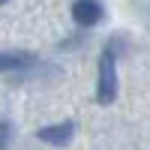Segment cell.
<instances>
[{"mask_svg": "<svg viewBox=\"0 0 150 150\" xmlns=\"http://www.w3.org/2000/svg\"><path fill=\"white\" fill-rule=\"evenodd\" d=\"M72 135H75V123L63 120V123H51V126H42L39 132H36V138L45 141V144H51V147H66L72 141Z\"/></svg>", "mask_w": 150, "mask_h": 150, "instance_id": "obj_2", "label": "cell"}, {"mask_svg": "<svg viewBox=\"0 0 150 150\" xmlns=\"http://www.w3.org/2000/svg\"><path fill=\"white\" fill-rule=\"evenodd\" d=\"M33 57L30 54H15V51H0V72H9V69H21V66H30Z\"/></svg>", "mask_w": 150, "mask_h": 150, "instance_id": "obj_4", "label": "cell"}, {"mask_svg": "<svg viewBox=\"0 0 150 150\" xmlns=\"http://www.w3.org/2000/svg\"><path fill=\"white\" fill-rule=\"evenodd\" d=\"M96 99L102 105H111L117 99V63H114V51L111 45L99 57V84H96Z\"/></svg>", "mask_w": 150, "mask_h": 150, "instance_id": "obj_1", "label": "cell"}, {"mask_svg": "<svg viewBox=\"0 0 150 150\" xmlns=\"http://www.w3.org/2000/svg\"><path fill=\"white\" fill-rule=\"evenodd\" d=\"M3 3H6V0H0V6H3Z\"/></svg>", "mask_w": 150, "mask_h": 150, "instance_id": "obj_6", "label": "cell"}, {"mask_svg": "<svg viewBox=\"0 0 150 150\" xmlns=\"http://www.w3.org/2000/svg\"><path fill=\"white\" fill-rule=\"evenodd\" d=\"M72 18H75L78 27H93V24H99V18H102L99 0H75L72 3Z\"/></svg>", "mask_w": 150, "mask_h": 150, "instance_id": "obj_3", "label": "cell"}, {"mask_svg": "<svg viewBox=\"0 0 150 150\" xmlns=\"http://www.w3.org/2000/svg\"><path fill=\"white\" fill-rule=\"evenodd\" d=\"M9 138H12V126H9V120L0 117V150L9 147Z\"/></svg>", "mask_w": 150, "mask_h": 150, "instance_id": "obj_5", "label": "cell"}]
</instances>
